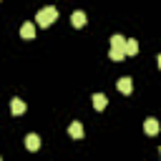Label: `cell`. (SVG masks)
<instances>
[{"instance_id":"obj_12","label":"cell","mask_w":161,"mask_h":161,"mask_svg":"<svg viewBox=\"0 0 161 161\" xmlns=\"http://www.w3.org/2000/svg\"><path fill=\"white\" fill-rule=\"evenodd\" d=\"M108 58L116 60V63H121V60L126 58V53H123V50H108Z\"/></svg>"},{"instance_id":"obj_2","label":"cell","mask_w":161,"mask_h":161,"mask_svg":"<svg viewBox=\"0 0 161 161\" xmlns=\"http://www.w3.org/2000/svg\"><path fill=\"white\" fill-rule=\"evenodd\" d=\"M25 108H28L25 101H20V98H13V101H10V113H13V116H23Z\"/></svg>"},{"instance_id":"obj_6","label":"cell","mask_w":161,"mask_h":161,"mask_svg":"<svg viewBox=\"0 0 161 161\" xmlns=\"http://www.w3.org/2000/svg\"><path fill=\"white\" fill-rule=\"evenodd\" d=\"M70 23H73V28H83L88 20H86V13L83 10H75L73 15H70Z\"/></svg>"},{"instance_id":"obj_10","label":"cell","mask_w":161,"mask_h":161,"mask_svg":"<svg viewBox=\"0 0 161 161\" xmlns=\"http://www.w3.org/2000/svg\"><path fill=\"white\" fill-rule=\"evenodd\" d=\"M68 133H70L73 138H83V123H80V121H73V123L68 126Z\"/></svg>"},{"instance_id":"obj_5","label":"cell","mask_w":161,"mask_h":161,"mask_svg":"<svg viewBox=\"0 0 161 161\" xmlns=\"http://www.w3.org/2000/svg\"><path fill=\"white\" fill-rule=\"evenodd\" d=\"M25 146H28V151H38L40 148V136L38 133H28L25 136Z\"/></svg>"},{"instance_id":"obj_15","label":"cell","mask_w":161,"mask_h":161,"mask_svg":"<svg viewBox=\"0 0 161 161\" xmlns=\"http://www.w3.org/2000/svg\"><path fill=\"white\" fill-rule=\"evenodd\" d=\"M0 161H3V158H0Z\"/></svg>"},{"instance_id":"obj_8","label":"cell","mask_w":161,"mask_h":161,"mask_svg":"<svg viewBox=\"0 0 161 161\" xmlns=\"http://www.w3.org/2000/svg\"><path fill=\"white\" fill-rule=\"evenodd\" d=\"M106 106H108V98H106L103 93H93V108H96V111H103Z\"/></svg>"},{"instance_id":"obj_9","label":"cell","mask_w":161,"mask_h":161,"mask_svg":"<svg viewBox=\"0 0 161 161\" xmlns=\"http://www.w3.org/2000/svg\"><path fill=\"white\" fill-rule=\"evenodd\" d=\"M143 131H146L148 136H156V133H158V121H156V118H146Z\"/></svg>"},{"instance_id":"obj_11","label":"cell","mask_w":161,"mask_h":161,"mask_svg":"<svg viewBox=\"0 0 161 161\" xmlns=\"http://www.w3.org/2000/svg\"><path fill=\"white\" fill-rule=\"evenodd\" d=\"M126 55H136L138 53V40H133V38H126Z\"/></svg>"},{"instance_id":"obj_7","label":"cell","mask_w":161,"mask_h":161,"mask_svg":"<svg viewBox=\"0 0 161 161\" xmlns=\"http://www.w3.org/2000/svg\"><path fill=\"white\" fill-rule=\"evenodd\" d=\"M20 35H23L25 40H33V38H35V25H33V23H23V25H20Z\"/></svg>"},{"instance_id":"obj_3","label":"cell","mask_w":161,"mask_h":161,"mask_svg":"<svg viewBox=\"0 0 161 161\" xmlns=\"http://www.w3.org/2000/svg\"><path fill=\"white\" fill-rule=\"evenodd\" d=\"M126 48V38L121 35V33H116V35H111V50H123ZM126 53V50H123Z\"/></svg>"},{"instance_id":"obj_4","label":"cell","mask_w":161,"mask_h":161,"mask_svg":"<svg viewBox=\"0 0 161 161\" xmlns=\"http://www.w3.org/2000/svg\"><path fill=\"white\" fill-rule=\"evenodd\" d=\"M116 86H118V91H121L123 96H128V93L133 91V83H131V78H128V75H123V78H118V83H116Z\"/></svg>"},{"instance_id":"obj_14","label":"cell","mask_w":161,"mask_h":161,"mask_svg":"<svg viewBox=\"0 0 161 161\" xmlns=\"http://www.w3.org/2000/svg\"><path fill=\"white\" fill-rule=\"evenodd\" d=\"M158 156H161V148H158Z\"/></svg>"},{"instance_id":"obj_1","label":"cell","mask_w":161,"mask_h":161,"mask_svg":"<svg viewBox=\"0 0 161 161\" xmlns=\"http://www.w3.org/2000/svg\"><path fill=\"white\" fill-rule=\"evenodd\" d=\"M58 18V10L53 8V5H48V8H43V10H38L35 13V23L40 25V28H48V25H53V20Z\"/></svg>"},{"instance_id":"obj_13","label":"cell","mask_w":161,"mask_h":161,"mask_svg":"<svg viewBox=\"0 0 161 161\" xmlns=\"http://www.w3.org/2000/svg\"><path fill=\"white\" fill-rule=\"evenodd\" d=\"M156 63H158V68H161V55H158V58H156Z\"/></svg>"}]
</instances>
